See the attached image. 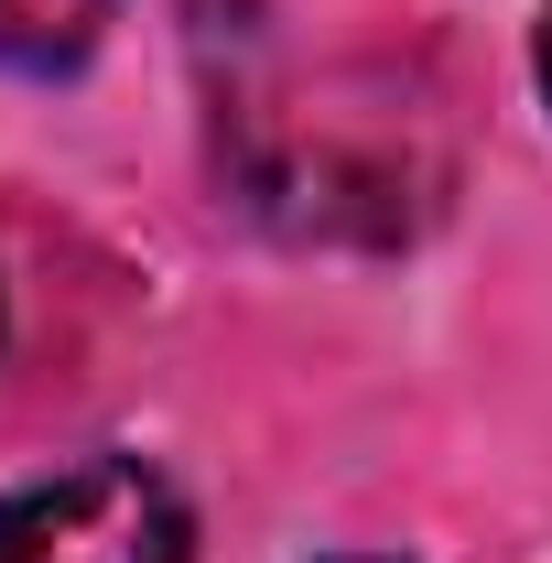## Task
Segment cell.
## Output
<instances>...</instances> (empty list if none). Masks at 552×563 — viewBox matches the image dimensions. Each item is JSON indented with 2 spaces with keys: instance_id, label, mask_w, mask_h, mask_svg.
Segmentation results:
<instances>
[{
  "instance_id": "obj_2",
  "label": "cell",
  "mask_w": 552,
  "mask_h": 563,
  "mask_svg": "<svg viewBox=\"0 0 552 563\" xmlns=\"http://www.w3.org/2000/svg\"><path fill=\"white\" fill-rule=\"evenodd\" d=\"M109 0H0V66L11 76H66L98 55Z\"/></svg>"
},
{
  "instance_id": "obj_3",
  "label": "cell",
  "mask_w": 552,
  "mask_h": 563,
  "mask_svg": "<svg viewBox=\"0 0 552 563\" xmlns=\"http://www.w3.org/2000/svg\"><path fill=\"white\" fill-rule=\"evenodd\" d=\"M531 76H542V109H552V11H542V33H531Z\"/></svg>"
},
{
  "instance_id": "obj_1",
  "label": "cell",
  "mask_w": 552,
  "mask_h": 563,
  "mask_svg": "<svg viewBox=\"0 0 552 563\" xmlns=\"http://www.w3.org/2000/svg\"><path fill=\"white\" fill-rule=\"evenodd\" d=\"M185 498L141 455H76L0 498V563H185Z\"/></svg>"
}]
</instances>
